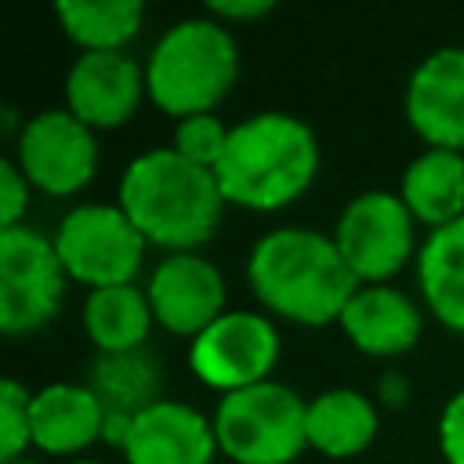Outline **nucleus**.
<instances>
[{"mask_svg": "<svg viewBox=\"0 0 464 464\" xmlns=\"http://www.w3.org/2000/svg\"><path fill=\"white\" fill-rule=\"evenodd\" d=\"M246 286L261 312L294 326H330L359 290L330 232L276 225L246 254Z\"/></svg>", "mask_w": 464, "mask_h": 464, "instance_id": "1", "label": "nucleus"}, {"mask_svg": "<svg viewBox=\"0 0 464 464\" xmlns=\"http://www.w3.org/2000/svg\"><path fill=\"white\" fill-rule=\"evenodd\" d=\"M319 174V138L308 120L286 109H257L232 123L225 156L214 167L225 203L272 214L301 199Z\"/></svg>", "mask_w": 464, "mask_h": 464, "instance_id": "2", "label": "nucleus"}, {"mask_svg": "<svg viewBox=\"0 0 464 464\" xmlns=\"http://www.w3.org/2000/svg\"><path fill=\"white\" fill-rule=\"evenodd\" d=\"M116 203L163 254L199 250L225 218V196L210 167L178 156L170 145L138 152L116 185Z\"/></svg>", "mask_w": 464, "mask_h": 464, "instance_id": "3", "label": "nucleus"}, {"mask_svg": "<svg viewBox=\"0 0 464 464\" xmlns=\"http://www.w3.org/2000/svg\"><path fill=\"white\" fill-rule=\"evenodd\" d=\"M239 80V44L218 18L188 14L170 22L145 54L149 102L167 116L214 112Z\"/></svg>", "mask_w": 464, "mask_h": 464, "instance_id": "4", "label": "nucleus"}, {"mask_svg": "<svg viewBox=\"0 0 464 464\" xmlns=\"http://www.w3.org/2000/svg\"><path fill=\"white\" fill-rule=\"evenodd\" d=\"M308 399L283 381H261L218 395L210 413L218 450L232 464H294L308 450Z\"/></svg>", "mask_w": 464, "mask_h": 464, "instance_id": "5", "label": "nucleus"}, {"mask_svg": "<svg viewBox=\"0 0 464 464\" xmlns=\"http://www.w3.org/2000/svg\"><path fill=\"white\" fill-rule=\"evenodd\" d=\"M51 239L58 246L65 276L72 283H83L87 290L134 283L149 246L123 207L109 199L72 203L58 218Z\"/></svg>", "mask_w": 464, "mask_h": 464, "instance_id": "6", "label": "nucleus"}, {"mask_svg": "<svg viewBox=\"0 0 464 464\" xmlns=\"http://www.w3.org/2000/svg\"><path fill=\"white\" fill-rule=\"evenodd\" d=\"M330 236L359 283H392L420 250L417 218L392 188L355 192L341 207Z\"/></svg>", "mask_w": 464, "mask_h": 464, "instance_id": "7", "label": "nucleus"}, {"mask_svg": "<svg viewBox=\"0 0 464 464\" xmlns=\"http://www.w3.org/2000/svg\"><path fill=\"white\" fill-rule=\"evenodd\" d=\"M69 276L58 246L33 225L0 228V330L7 337L47 326L65 297Z\"/></svg>", "mask_w": 464, "mask_h": 464, "instance_id": "8", "label": "nucleus"}, {"mask_svg": "<svg viewBox=\"0 0 464 464\" xmlns=\"http://www.w3.org/2000/svg\"><path fill=\"white\" fill-rule=\"evenodd\" d=\"M279 326L261 308H228L221 312L203 334L188 341V370L192 377L218 392H239L261 381H272V370L279 362Z\"/></svg>", "mask_w": 464, "mask_h": 464, "instance_id": "9", "label": "nucleus"}, {"mask_svg": "<svg viewBox=\"0 0 464 464\" xmlns=\"http://www.w3.org/2000/svg\"><path fill=\"white\" fill-rule=\"evenodd\" d=\"M11 160L36 192L62 199L83 192L94 181L102 145H98V130L76 120L65 105H51L25 116Z\"/></svg>", "mask_w": 464, "mask_h": 464, "instance_id": "10", "label": "nucleus"}, {"mask_svg": "<svg viewBox=\"0 0 464 464\" xmlns=\"http://www.w3.org/2000/svg\"><path fill=\"white\" fill-rule=\"evenodd\" d=\"M145 294H149L156 326H163L174 337H188V341L203 334L221 312H228L225 276L199 250L163 254L149 268Z\"/></svg>", "mask_w": 464, "mask_h": 464, "instance_id": "11", "label": "nucleus"}, {"mask_svg": "<svg viewBox=\"0 0 464 464\" xmlns=\"http://www.w3.org/2000/svg\"><path fill=\"white\" fill-rule=\"evenodd\" d=\"M402 112L428 149L464 152V44H442L410 69Z\"/></svg>", "mask_w": 464, "mask_h": 464, "instance_id": "12", "label": "nucleus"}, {"mask_svg": "<svg viewBox=\"0 0 464 464\" xmlns=\"http://www.w3.org/2000/svg\"><path fill=\"white\" fill-rule=\"evenodd\" d=\"M145 94V65L130 51H80L65 72V109L91 130L123 127Z\"/></svg>", "mask_w": 464, "mask_h": 464, "instance_id": "13", "label": "nucleus"}, {"mask_svg": "<svg viewBox=\"0 0 464 464\" xmlns=\"http://www.w3.org/2000/svg\"><path fill=\"white\" fill-rule=\"evenodd\" d=\"M127 464H214L218 435L214 420L185 399H156L134 413L123 442Z\"/></svg>", "mask_w": 464, "mask_h": 464, "instance_id": "14", "label": "nucleus"}, {"mask_svg": "<svg viewBox=\"0 0 464 464\" xmlns=\"http://www.w3.org/2000/svg\"><path fill=\"white\" fill-rule=\"evenodd\" d=\"M337 326L355 352L373 359H395L417 348L424 334V308L395 283H359Z\"/></svg>", "mask_w": 464, "mask_h": 464, "instance_id": "15", "label": "nucleus"}, {"mask_svg": "<svg viewBox=\"0 0 464 464\" xmlns=\"http://www.w3.org/2000/svg\"><path fill=\"white\" fill-rule=\"evenodd\" d=\"M33 446L51 457H83L87 446L102 442L105 402L87 381H51L33 392L29 406Z\"/></svg>", "mask_w": 464, "mask_h": 464, "instance_id": "16", "label": "nucleus"}, {"mask_svg": "<svg viewBox=\"0 0 464 464\" xmlns=\"http://www.w3.org/2000/svg\"><path fill=\"white\" fill-rule=\"evenodd\" d=\"M304 431H308V450L334 460H348V457H359L377 439L381 406L373 395L359 388L334 384L308 399Z\"/></svg>", "mask_w": 464, "mask_h": 464, "instance_id": "17", "label": "nucleus"}, {"mask_svg": "<svg viewBox=\"0 0 464 464\" xmlns=\"http://www.w3.org/2000/svg\"><path fill=\"white\" fill-rule=\"evenodd\" d=\"M395 192L402 196L417 225H428V232L464 218V152L424 145L402 167Z\"/></svg>", "mask_w": 464, "mask_h": 464, "instance_id": "18", "label": "nucleus"}, {"mask_svg": "<svg viewBox=\"0 0 464 464\" xmlns=\"http://www.w3.org/2000/svg\"><path fill=\"white\" fill-rule=\"evenodd\" d=\"M413 272L424 308L446 330L464 334V218L431 228L420 239Z\"/></svg>", "mask_w": 464, "mask_h": 464, "instance_id": "19", "label": "nucleus"}, {"mask_svg": "<svg viewBox=\"0 0 464 464\" xmlns=\"http://www.w3.org/2000/svg\"><path fill=\"white\" fill-rule=\"evenodd\" d=\"M80 323H83L87 341L98 348V355H120V352L145 348V341L156 326V315H152L145 286L120 283V286L87 290Z\"/></svg>", "mask_w": 464, "mask_h": 464, "instance_id": "20", "label": "nucleus"}, {"mask_svg": "<svg viewBox=\"0 0 464 464\" xmlns=\"http://www.w3.org/2000/svg\"><path fill=\"white\" fill-rule=\"evenodd\" d=\"M54 18L80 51H127L141 33V0H58Z\"/></svg>", "mask_w": 464, "mask_h": 464, "instance_id": "21", "label": "nucleus"}, {"mask_svg": "<svg viewBox=\"0 0 464 464\" xmlns=\"http://www.w3.org/2000/svg\"><path fill=\"white\" fill-rule=\"evenodd\" d=\"M87 384L105 402V410H123V413H138L149 402L163 399L160 395V384H163L160 362L145 348L120 352V355H94Z\"/></svg>", "mask_w": 464, "mask_h": 464, "instance_id": "22", "label": "nucleus"}, {"mask_svg": "<svg viewBox=\"0 0 464 464\" xmlns=\"http://www.w3.org/2000/svg\"><path fill=\"white\" fill-rule=\"evenodd\" d=\"M228 130L232 123H225L218 112H196L185 120H174V134H170V149L199 167H218V160L225 156L228 145Z\"/></svg>", "mask_w": 464, "mask_h": 464, "instance_id": "23", "label": "nucleus"}, {"mask_svg": "<svg viewBox=\"0 0 464 464\" xmlns=\"http://www.w3.org/2000/svg\"><path fill=\"white\" fill-rule=\"evenodd\" d=\"M33 392L18 377L0 381V464L18 460L33 446V420H29Z\"/></svg>", "mask_w": 464, "mask_h": 464, "instance_id": "24", "label": "nucleus"}, {"mask_svg": "<svg viewBox=\"0 0 464 464\" xmlns=\"http://www.w3.org/2000/svg\"><path fill=\"white\" fill-rule=\"evenodd\" d=\"M29 192H33V185L25 181V174L18 170V163L11 156H4L0 160V228L25 225Z\"/></svg>", "mask_w": 464, "mask_h": 464, "instance_id": "25", "label": "nucleus"}, {"mask_svg": "<svg viewBox=\"0 0 464 464\" xmlns=\"http://www.w3.org/2000/svg\"><path fill=\"white\" fill-rule=\"evenodd\" d=\"M435 442L446 464H464V388H457L435 420Z\"/></svg>", "mask_w": 464, "mask_h": 464, "instance_id": "26", "label": "nucleus"}, {"mask_svg": "<svg viewBox=\"0 0 464 464\" xmlns=\"http://www.w3.org/2000/svg\"><path fill=\"white\" fill-rule=\"evenodd\" d=\"M276 11V0H210L207 4V14L225 22L228 29L232 25H243V22H257L265 14Z\"/></svg>", "mask_w": 464, "mask_h": 464, "instance_id": "27", "label": "nucleus"}, {"mask_svg": "<svg viewBox=\"0 0 464 464\" xmlns=\"http://www.w3.org/2000/svg\"><path fill=\"white\" fill-rule=\"evenodd\" d=\"M406 384H402V373H395V370H388L384 377H381V388H377V402H384V406H395V402H402L406 399Z\"/></svg>", "mask_w": 464, "mask_h": 464, "instance_id": "28", "label": "nucleus"}, {"mask_svg": "<svg viewBox=\"0 0 464 464\" xmlns=\"http://www.w3.org/2000/svg\"><path fill=\"white\" fill-rule=\"evenodd\" d=\"M4 464H40V460H36V457H29V453H25V457H18V460H4Z\"/></svg>", "mask_w": 464, "mask_h": 464, "instance_id": "29", "label": "nucleus"}, {"mask_svg": "<svg viewBox=\"0 0 464 464\" xmlns=\"http://www.w3.org/2000/svg\"><path fill=\"white\" fill-rule=\"evenodd\" d=\"M65 464H105V460H94V457H76V460H65Z\"/></svg>", "mask_w": 464, "mask_h": 464, "instance_id": "30", "label": "nucleus"}]
</instances>
